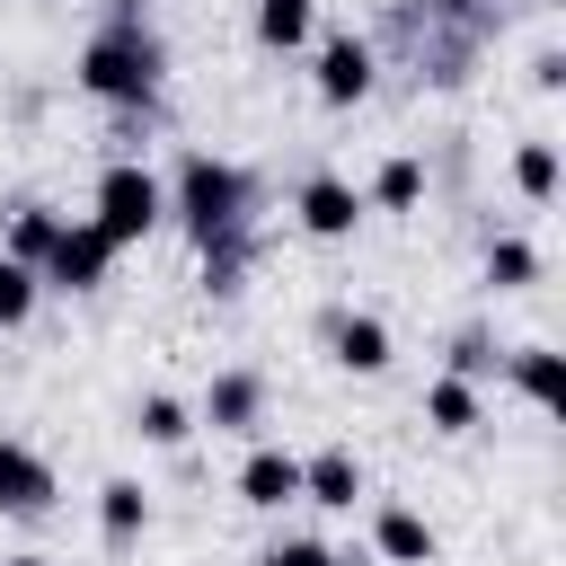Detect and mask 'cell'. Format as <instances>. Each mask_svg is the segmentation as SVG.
I'll use <instances>...</instances> for the list:
<instances>
[{"instance_id":"25","label":"cell","mask_w":566,"mask_h":566,"mask_svg":"<svg viewBox=\"0 0 566 566\" xmlns=\"http://www.w3.org/2000/svg\"><path fill=\"white\" fill-rule=\"evenodd\" d=\"M9 566H53V557H9Z\"/></svg>"},{"instance_id":"20","label":"cell","mask_w":566,"mask_h":566,"mask_svg":"<svg viewBox=\"0 0 566 566\" xmlns=\"http://www.w3.org/2000/svg\"><path fill=\"white\" fill-rule=\"evenodd\" d=\"M256 35L265 44H301L310 35V0H256Z\"/></svg>"},{"instance_id":"13","label":"cell","mask_w":566,"mask_h":566,"mask_svg":"<svg viewBox=\"0 0 566 566\" xmlns=\"http://www.w3.org/2000/svg\"><path fill=\"white\" fill-rule=\"evenodd\" d=\"M53 239H62V212L18 203V221H9V256H18V265H44V256H53Z\"/></svg>"},{"instance_id":"5","label":"cell","mask_w":566,"mask_h":566,"mask_svg":"<svg viewBox=\"0 0 566 566\" xmlns=\"http://www.w3.org/2000/svg\"><path fill=\"white\" fill-rule=\"evenodd\" d=\"M301 495V460L292 451H274V442H256L248 460H239V504H256V513H283Z\"/></svg>"},{"instance_id":"14","label":"cell","mask_w":566,"mask_h":566,"mask_svg":"<svg viewBox=\"0 0 566 566\" xmlns=\"http://www.w3.org/2000/svg\"><path fill=\"white\" fill-rule=\"evenodd\" d=\"M336 363L345 371H380L389 363V327L380 318H336Z\"/></svg>"},{"instance_id":"7","label":"cell","mask_w":566,"mask_h":566,"mask_svg":"<svg viewBox=\"0 0 566 566\" xmlns=\"http://www.w3.org/2000/svg\"><path fill=\"white\" fill-rule=\"evenodd\" d=\"M53 504V469L27 442H0V513H44Z\"/></svg>"},{"instance_id":"16","label":"cell","mask_w":566,"mask_h":566,"mask_svg":"<svg viewBox=\"0 0 566 566\" xmlns=\"http://www.w3.org/2000/svg\"><path fill=\"white\" fill-rule=\"evenodd\" d=\"M416 195H424V168H416V159H380L371 203H380V212H416Z\"/></svg>"},{"instance_id":"19","label":"cell","mask_w":566,"mask_h":566,"mask_svg":"<svg viewBox=\"0 0 566 566\" xmlns=\"http://www.w3.org/2000/svg\"><path fill=\"white\" fill-rule=\"evenodd\" d=\"M513 186H522L531 203H548V186H557V150H548V142H522V150H513Z\"/></svg>"},{"instance_id":"21","label":"cell","mask_w":566,"mask_h":566,"mask_svg":"<svg viewBox=\"0 0 566 566\" xmlns=\"http://www.w3.org/2000/svg\"><path fill=\"white\" fill-rule=\"evenodd\" d=\"M35 310V265H18V256H0V327H18Z\"/></svg>"},{"instance_id":"24","label":"cell","mask_w":566,"mask_h":566,"mask_svg":"<svg viewBox=\"0 0 566 566\" xmlns=\"http://www.w3.org/2000/svg\"><path fill=\"white\" fill-rule=\"evenodd\" d=\"M486 363H495L486 336H460V345H451V380H469V371H486Z\"/></svg>"},{"instance_id":"9","label":"cell","mask_w":566,"mask_h":566,"mask_svg":"<svg viewBox=\"0 0 566 566\" xmlns=\"http://www.w3.org/2000/svg\"><path fill=\"white\" fill-rule=\"evenodd\" d=\"M256 416H265V380H256V371H221L212 398H203V424H212V433H248Z\"/></svg>"},{"instance_id":"22","label":"cell","mask_w":566,"mask_h":566,"mask_svg":"<svg viewBox=\"0 0 566 566\" xmlns=\"http://www.w3.org/2000/svg\"><path fill=\"white\" fill-rule=\"evenodd\" d=\"M513 380L548 407V398H557V354H548V345H522V354H513Z\"/></svg>"},{"instance_id":"4","label":"cell","mask_w":566,"mask_h":566,"mask_svg":"<svg viewBox=\"0 0 566 566\" xmlns=\"http://www.w3.org/2000/svg\"><path fill=\"white\" fill-rule=\"evenodd\" d=\"M106 265H115V239H106L97 221H62V239H53V256H44V283H62V292H97Z\"/></svg>"},{"instance_id":"26","label":"cell","mask_w":566,"mask_h":566,"mask_svg":"<svg viewBox=\"0 0 566 566\" xmlns=\"http://www.w3.org/2000/svg\"><path fill=\"white\" fill-rule=\"evenodd\" d=\"M115 9H142V0H115Z\"/></svg>"},{"instance_id":"18","label":"cell","mask_w":566,"mask_h":566,"mask_svg":"<svg viewBox=\"0 0 566 566\" xmlns=\"http://www.w3.org/2000/svg\"><path fill=\"white\" fill-rule=\"evenodd\" d=\"M133 424H142V442H159V451H177V442L195 433V416H186L177 398H142V416H133Z\"/></svg>"},{"instance_id":"6","label":"cell","mask_w":566,"mask_h":566,"mask_svg":"<svg viewBox=\"0 0 566 566\" xmlns=\"http://www.w3.org/2000/svg\"><path fill=\"white\" fill-rule=\"evenodd\" d=\"M363 88H371V44L363 35H327L318 44V97L327 106H354Z\"/></svg>"},{"instance_id":"15","label":"cell","mask_w":566,"mask_h":566,"mask_svg":"<svg viewBox=\"0 0 566 566\" xmlns=\"http://www.w3.org/2000/svg\"><path fill=\"white\" fill-rule=\"evenodd\" d=\"M424 416H433V433H469L478 424V389L469 380H433L424 389Z\"/></svg>"},{"instance_id":"11","label":"cell","mask_w":566,"mask_h":566,"mask_svg":"<svg viewBox=\"0 0 566 566\" xmlns=\"http://www.w3.org/2000/svg\"><path fill=\"white\" fill-rule=\"evenodd\" d=\"M371 548L398 557V566H424V557H433V522L407 513V504H380V513H371Z\"/></svg>"},{"instance_id":"3","label":"cell","mask_w":566,"mask_h":566,"mask_svg":"<svg viewBox=\"0 0 566 566\" xmlns=\"http://www.w3.org/2000/svg\"><path fill=\"white\" fill-rule=\"evenodd\" d=\"M159 212H168V195H159V177H150L142 159H115V168L97 177V230H106L115 248H133Z\"/></svg>"},{"instance_id":"8","label":"cell","mask_w":566,"mask_h":566,"mask_svg":"<svg viewBox=\"0 0 566 566\" xmlns=\"http://www.w3.org/2000/svg\"><path fill=\"white\" fill-rule=\"evenodd\" d=\"M363 221V195L345 186V177H310L301 186V230H318V239H345Z\"/></svg>"},{"instance_id":"10","label":"cell","mask_w":566,"mask_h":566,"mask_svg":"<svg viewBox=\"0 0 566 566\" xmlns=\"http://www.w3.org/2000/svg\"><path fill=\"white\" fill-rule=\"evenodd\" d=\"M301 495L327 504V513H354V495H363V460H354V451H318V460H301Z\"/></svg>"},{"instance_id":"2","label":"cell","mask_w":566,"mask_h":566,"mask_svg":"<svg viewBox=\"0 0 566 566\" xmlns=\"http://www.w3.org/2000/svg\"><path fill=\"white\" fill-rule=\"evenodd\" d=\"M80 88L106 97V106H150V97H159V35L142 27V9H115V18L88 35Z\"/></svg>"},{"instance_id":"12","label":"cell","mask_w":566,"mask_h":566,"mask_svg":"<svg viewBox=\"0 0 566 566\" xmlns=\"http://www.w3.org/2000/svg\"><path fill=\"white\" fill-rule=\"evenodd\" d=\"M97 522H106V539H133V531L150 522V495H142V478H106V486H97Z\"/></svg>"},{"instance_id":"1","label":"cell","mask_w":566,"mask_h":566,"mask_svg":"<svg viewBox=\"0 0 566 566\" xmlns=\"http://www.w3.org/2000/svg\"><path fill=\"white\" fill-rule=\"evenodd\" d=\"M177 212H186L195 248L212 256V283L230 292V274H239V221H248V177H239L230 159H212V150H186V168H177Z\"/></svg>"},{"instance_id":"23","label":"cell","mask_w":566,"mask_h":566,"mask_svg":"<svg viewBox=\"0 0 566 566\" xmlns=\"http://www.w3.org/2000/svg\"><path fill=\"white\" fill-rule=\"evenodd\" d=\"M265 566H345V557H327L318 539H274V548H265Z\"/></svg>"},{"instance_id":"17","label":"cell","mask_w":566,"mask_h":566,"mask_svg":"<svg viewBox=\"0 0 566 566\" xmlns=\"http://www.w3.org/2000/svg\"><path fill=\"white\" fill-rule=\"evenodd\" d=\"M531 274H539V256H531V239H495V248H486V283H495V292H522Z\"/></svg>"}]
</instances>
